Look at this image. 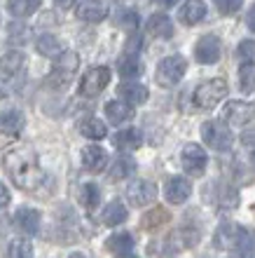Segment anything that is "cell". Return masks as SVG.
Here are the masks:
<instances>
[{"label": "cell", "instance_id": "21", "mask_svg": "<svg viewBox=\"0 0 255 258\" xmlns=\"http://www.w3.org/2000/svg\"><path fill=\"white\" fill-rule=\"evenodd\" d=\"M148 33L159 38V40H168V38H174V21L161 12L152 14L148 19Z\"/></svg>", "mask_w": 255, "mask_h": 258}, {"label": "cell", "instance_id": "25", "mask_svg": "<svg viewBox=\"0 0 255 258\" xmlns=\"http://www.w3.org/2000/svg\"><path fill=\"white\" fill-rule=\"evenodd\" d=\"M80 134L84 139H92V141H101V139L108 136V127L99 117H84L80 122Z\"/></svg>", "mask_w": 255, "mask_h": 258}, {"label": "cell", "instance_id": "23", "mask_svg": "<svg viewBox=\"0 0 255 258\" xmlns=\"http://www.w3.org/2000/svg\"><path fill=\"white\" fill-rule=\"evenodd\" d=\"M127 218H129V211H127V207H124L120 200H113V202H108L106 209H103V214H101L103 225H108V228L122 225L124 221H127Z\"/></svg>", "mask_w": 255, "mask_h": 258}, {"label": "cell", "instance_id": "39", "mask_svg": "<svg viewBox=\"0 0 255 258\" xmlns=\"http://www.w3.org/2000/svg\"><path fill=\"white\" fill-rule=\"evenodd\" d=\"M236 54L241 56L243 61H255V40H241L236 47Z\"/></svg>", "mask_w": 255, "mask_h": 258}, {"label": "cell", "instance_id": "30", "mask_svg": "<svg viewBox=\"0 0 255 258\" xmlns=\"http://www.w3.org/2000/svg\"><path fill=\"white\" fill-rule=\"evenodd\" d=\"M234 251L239 253V258H255V232L250 228H241Z\"/></svg>", "mask_w": 255, "mask_h": 258}, {"label": "cell", "instance_id": "6", "mask_svg": "<svg viewBox=\"0 0 255 258\" xmlns=\"http://www.w3.org/2000/svg\"><path fill=\"white\" fill-rule=\"evenodd\" d=\"M253 120H255V101L232 99L222 108V122L227 124V127H246Z\"/></svg>", "mask_w": 255, "mask_h": 258}, {"label": "cell", "instance_id": "47", "mask_svg": "<svg viewBox=\"0 0 255 258\" xmlns=\"http://www.w3.org/2000/svg\"><path fill=\"white\" fill-rule=\"evenodd\" d=\"M115 3H117V0H115Z\"/></svg>", "mask_w": 255, "mask_h": 258}, {"label": "cell", "instance_id": "3", "mask_svg": "<svg viewBox=\"0 0 255 258\" xmlns=\"http://www.w3.org/2000/svg\"><path fill=\"white\" fill-rule=\"evenodd\" d=\"M188 71V59L181 54H174V56H166L161 59L157 71H154V80L159 87H176L178 82L183 80V75Z\"/></svg>", "mask_w": 255, "mask_h": 258}, {"label": "cell", "instance_id": "31", "mask_svg": "<svg viewBox=\"0 0 255 258\" xmlns=\"http://www.w3.org/2000/svg\"><path fill=\"white\" fill-rule=\"evenodd\" d=\"M136 171V160L131 155H117L113 167H110V176L113 178H127Z\"/></svg>", "mask_w": 255, "mask_h": 258}, {"label": "cell", "instance_id": "24", "mask_svg": "<svg viewBox=\"0 0 255 258\" xmlns=\"http://www.w3.org/2000/svg\"><path fill=\"white\" fill-rule=\"evenodd\" d=\"M117 73L124 80H136L143 75V63L138 61V54H124L122 52L120 61H117Z\"/></svg>", "mask_w": 255, "mask_h": 258}, {"label": "cell", "instance_id": "34", "mask_svg": "<svg viewBox=\"0 0 255 258\" xmlns=\"http://www.w3.org/2000/svg\"><path fill=\"white\" fill-rule=\"evenodd\" d=\"M141 223L145 230H154V228H159L161 223H168V211L164 209V207H154V209H150L148 214L141 218Z\"/></svg>", "mask_w": 255, "mask_h": 258}, {"label": "cell", "instance_id": "32", "mask_svg": "<svg viewBox=\"0 0 255 258\" xmlns=\"http://www.w3.org/2000/svg\"><path fill=\"white\" fill-rule=\"evenodd\" d=\"M101 202V190L96 183H84L80 188V204L84 207V211H94Z\"/></svg>", "mask_w": 255, "mask_h": 258}, {"label": "cell", "instance_id": "45", "mask_svg": "<svg viewBox=\"0 0 255 258\" xmlns=\"http://www.w3.org/2000/svg\"><path fill=\"white\" fill-rule=\"evenodd\" d=\"M68 258H87V256H84V253H70Z\"/></svg>", "mask_w": 255, "mask_h": 258}, {"label": "cell", "instance_id": "13", "mask_svg": "<svg viewBox=\"0 0 255 258\" xmlns=\"http://www.w3.org/2000/svg\"><path fill=\"white\" fill-rule=\"evenodd\" d=\"M239 232H241V225L229 223V221L220 223V225H218V230H215V235H213L215 249H220V251L234 249L236 242H239Z\"/></svg>", "mask_w": 255, "mask_h": 258}, {"label": "cell", "instance_id": "11", "mask_svg": "<svg viewBox=\"0 0 255 258\" xmlns=\"http://www.w3.org/2000/svg\"><path fill=\"white\" fill-rule=\"evenodd\" d=\"M202 239V232L199 228H192V225H181L178 230L171 232L168 237V246L176 249V251H185V249H192L197 246V242Z\"/></svg>", "mask_w": 255, "mask_h": 258}, {"label": "cell", "instance_id": "12", "mask_svg": "<svg viewBox=\"0 0 255 258\" xmlns=\"http://www.w3.org/2000/svg\"><path fill=\"white\" fill-rule=\"evenodd\" d=\"M192 195V183H190L185 176H174L166 181V188H164V197H166L168 204H183L188 202V197Z\"/></svg>", "mask_w": 255, "mask_h": 258}, {"label": "cell", "instance_id": "44", "mask_svg": "<svg viewBox=\"0 0 255 258\" xmlns=\"http://www.w3.org/2000/svg\"><path fill=\"white\" fill-rule=\"evenodd\" d=\"M154 3H157V5H161V7H174L178 0H154Z\"/></svg>", "mask_w": 255, "mask_h": 258}, {"label": "cell", "instance_id": "22", "mask_svg": "<svg viewBox=\"0 0 255 258\" xmlns=\"http://www.w3.org/2000/svg\"><path fill=\"white\" fill-rule=\"evenodd\" d=\"M35 49H38V54L40 56H47V59H59L66 47H63V42L59 38H54L49 33H42L38 40H35Z\"/></svg>", "mask_w": 255, "mask_h": 258}, {"label": "cell", "instance_id": "29", "mask_svg": "<svg viewBox=\"0 0 255 258\" xmlns=\"http://www.w3.org/2000/svg\"><path fill=\"white\" fill-rule=\"evenodd\" d=\"M40 5H42V0H10V3H7V10H10V14L17 17V19H26V17H31L33 12H38Z\"/></svg>", "mask_w": 255, "mask_h": 258}, {"label": "cell", "instance_id": "37", "mask_svg": "<svg viewBox=\"0 0 255 258\" xmlns=\"http://www.w3.org/2000/svg\"><path fill=\"white\" fill-rule=\"evenodd\" d=\"M213 5H215V10H218L222 17H229V14H234V12L241 10L243 0H213Z\"/></svg>", "mask_w": 255, "mask_h": 258}, {"label": "cell", "instance_id": "14", "mask_svg": "<svg viewBox=\"0 0 255 258\" xmlns=\"http://www.w3.org/2000/svg\"><path fill=\"white\" fill-rule=\"evenodd\" d=\"M82 164H84V169H87V171H94V174L103 171L108 167V153H106V148L96 146V143L84 146V150H82Z\"/></svg>", "mask_w": 255, "mask_h": 258}, {"label": "cell", "instance_id": "16", "mask_svg": "<svg viewBox=\"0 0 255 258\" xmlns=\"http://www.w3.org/2000/svg\"><path fill=\"white\" fill-rule=\"evenodd\" d=\"M26 127V117L19 108H7L0 115V132L7 136H17L21 129Z\"/></svg>", "mask_w": 255, "mask_h": 258}, {"label": "cell", "instance_id": "17", "mask_svg": "<svg viewBox=\"0 0 255 258\" xmlns=\"http://www.w3.org/2000/svg\"><path fill=\"white\" fill-rule=\"evenodd\" d=\"M106 17H108V7L103 3H99V0H84L77 7V19L87 21V24H99Z\"/></svg>", "mask_w": 255, "mask_h": 258}, {"label": "cell", "instance_id": "19", "mask_svg": "<svg viewBox=\"0 0 255 258\" xmlns=\"http://www.w3.org/2000/svg\"><path fill=\"white\" fill-rule=\"evenodd\" d=\"M204 17H206V5L202 0H188L178 12V19H181L183 26H197Z\"/></svg>", "mask_w": 255, "mask_h": 258}, {"label": "cell", "instance_id": "9", "mask_svg": "<svg viewBox=\"0 0 255 258\" xmlns=\"http://www.w3.org/2000/svg\"><path fill=\"white\" fill-rule=\"evenodd\" d=\"M222 56V45H220V38L213 33H206L202 35L195 45V59L204 66H211V63H218Z\"/></svg>", "mask_w": 255, "mask_h": 258}, {"label": "cell", "instance_id": "5", "mask_svg": "<svg viewBox=\"0 0 255 258\" xmlns=\"http://www.w3.org/2000/svg\"><path fill=\"white\" fill-rule=\"evenodd\" d=\"M202 139L208 148L218 150V153L229 150L232 148V141H234L229 127L225 122H218V120H208V122L202 124Z\"/></svg>", "mask_w": 255, "mask_h": 258}, {"label": "cell", "instance_id": "28", "mask_svg": "<svg viewBox=\"0 0 255 258\" xmlns=\"http://www.w3.org/2000/svg\"><path fill=\"white\" fill-rule=\"evenodd\" d=\"M24 63H26V56L21 54V52H17V49H12V52H7V54L0 56V73L17 75L21 68H24Z\"/></svg>", "mask_w": 255, "mask_h": 258}, {"label": "cell", "instance_id": "36", "mask_svg": "<svg viewBox=\"0 0 255 258\" xmlns=\"http://www.w3.org/2000/svg\"><path fill=\"white\" fill-rule=\"evenodd\" d=\"M28 35H31V28H28L21 19L7 26V40L12 42V45H26Z\"/></svg>", "mask_w": 255, "mask_h": 258}, {"label": "cell", "instance_id": "1", "mask_svg": "<svg viewBox=\"0 0 255 258\" xmlns=\"http://www.w3.org/2000/svg\"><path fill=\"white\" fill-rule=\"evenodd\" d=\"M5 162V169L12 178V183L21 190H35L42 181V167L40 160H38V153H35L31 146H14L5 153L3 157Z\"/></svg>", "mask_w": 255, "mask_h": 258}, {"label": "cell", "instance_id": "18", "mask_svg": "<svg viewBox=\"0 0 255 258\" xmlns=\"http://www.w3.org/2000/svg\"><path fill=\"white\" fill-rule=\"evenodd\" d=\"M113 143H115V148L136 150V148H141V146H143V132L138 127L120 129L117 134H113Z\"/></svg>", "mask_w": 255, "mask_h": 258}, {"label": "cell", "instance_id": "33", "mask_svg": "<svg viewBox=\"0 0 255 258\" xmlns=\"http://www.w3.org/2000/svg\"><path fill=\"white\" fill-rule=\"evenodd\" d=\"M5 258H33V244L28 239L14 237L10 244H7Z\"/></svg>", "mask_w": 255, "mask_h": 258}, {"label": "cell", "instance_id": "35", "mask_svg": "<svg viewBox=\"0 0 255 258\" xmlns=\"http://www.w3.org/2000/svg\"><path fill=\"white\" fill-rule=\"evenodd\" d=\"M239 87L246 94L255 89V61H243L239 66Z\"/></svg>", "mask_w": 255, "mask_h": 258}, {"label": "cell", "instance_id": "40", "mask_svg": "<svg viewBox=\"0 0 255 258\" xmlns=\"http://www.w3.org/2000/svg\"><path fill=\"white\" fill-rule=\"evenodd\" d=\"M7 202H10V190L5 183H0V209H5Z\"/></svg>", "mask_w": 255, "mask_h": 258}, {"label": "cell", "instance_id": "10", "mask_svg": "<svg viewBox=\"0 0 255 258\" xmlns=\"http://www.w3.org/2000/svg\"><path fill=\"white\" fill-rule=\"evenodd\" d=\"M127 200L134 207H148L157 200V185L145 181V178H136L127 185Z\"/></svg>", "mask_w": 255, "mask_h": 258}, {"label": "cell", "instance_id": "43", "mask_svg": "<svg viewBox=\"0 0 255 258\" xmlns=\"http://www.w3.org/2000/svg\"><path fill=\"white\" fill-rule=\"evenodd\" d=\"M7 94H10V87L5 85V80H0V99H5Z\"/></svg>", "mask_w": 255, "mask_h": 258}, {"label": "cell", "instance_id": "2", "mask_svg": "<svg viewBox=\"0 0 255 258\" xmlns=\"http://www.w3.org/2000/svg\"><path fill=\"white\" fill-rule=\"evenodd\" d=\"M225 94H227V82L222 80V78H213V80L202 82V85L195 89L192 106H195L197 110H211L225 99Z\"/></svg>", "mask_w": 255, "mask_h": 258}, {"label": "cell", "instance_id": "26", "mask_svg": "<svg viewBox=\"0 0 255 258\" xmlns=\"http://www.w3.org/2000/svg\"><path fill=\"white\" fill-rule=\"evenodd\" d=\"M131 115H134V110H131V106H129L127 101H117V99H115V101H108L106 103V117L113 124L127 122Z\"/></svg>", "mask_w": 255, "mask_h": 258}, {"label": "cell", "instance_id": "20", "mask_svg": "<svg viewBox=\"0 0 255 258\" xmlns=\"http://www.w3.org/2000/svg\"><path fill=\"white\" fill-rule=\"evenodd\" d=\"M120 96L122 101H127L129 106H141V103L148 101V87L145 85H141V82H124V85H120Z\"/></svg>", "mask_w": 255, "mask_h": 258}, {"label": "cell", "instance_id": "27", "mask_svg": "<svg viewBox=\"0 0 255 258\" xmlns=\"http://www.w3.org/2000/svg\"><path fill=\"white\" fill-rule=\"evenodd\" d=\"M106 249L108 251L117 253V256H127L134 249V237L129 232H117V235H110L106 239Z\"/></svg>", "mask_w": 255, "mask_h": 258}, {"label": "cell", "instance_id": "8", "mask_svg": "<svg viewBox=\"0 0 255 258\" xmlns=\"http://www.w3.org/2000/svg\"><path fill=\"white\" fill-rule=\"evenodd\" d=\"M181 164L190 176H195V178L204 176V171H206V167H208L206 150H204L199 143H188L181 153Z\"/></svg>", "mask_w": 255, "mask_h": 258}, {"label": "cell", "instance_id": "15", "mask_svg": "<svg viewBox=\"0 0 255 258\" xmlns=\"http://www.w3.org/2000/svg\"><path fill=\"white\" fill-rule=\"evenodd\" d=\"M14 225L19 228L24 235H38L40 232V214L31 207H21L14 214Z\"/></svg>", "mask_w": 255, "mask_h": 258}, {"label": "cell", "instance_id": "42", "mask_svg": "<svg viewBox=\"0 0 255 258\" xmlns=\"http://www.w3.org/2000/svg\"><path fill=\"white\" fill-rule=\"evenodd\" d=\"M56 3V7H61V10H68V7L75 5V0H54Z\"/></svg>", "mask_w": 255, "mask_h": 258}, {"label": "cell", "instance_id": "4", "mask_svg": "<svg viewBox=\"0 0 255 258\" xmlns=\"http://www.w3.org/2000/svg\"><path fill=\"white\" fill-rule=\"evenodd\" d=\"M77 66H80L77 54L66 49L59 59H54V66H52V71H49V75H47V85H49V87H54V89L66 87L68 82L73 80V75H75V71H77Z\"/></svg>", "mask_w": 255, "mask_h": 258}, {"label": "cell", "instance_id": "38", "mask_svg": "<svg viewBox=\"0 0 255 258\" xmlns=\"http://www.w3.org/2000/svg\"><path fill=\"white\" fill-rule=\"evenodd\" d=\"M117 24L120 26H127L131 33L138 31V12L136 10H124V12L117 14Z\"/></svg>", "mask_w": 255, "mask_h": 258}, {"label": "cell", "instance_id": "7", "mask_svg": "<svg viewBox=\"0 0 255 258\" xmlns=\"http://www.w3.org/2000/svg\"><path fill=\"white\" fill-rule=\"evenodd\" d=\"M110 68L108 66H92L87 73L82 75L80 80V94L92 99V96H99L103 89L110 85Z\"/></svg>", "mask_w": 255, "mask_h": 258}, {"label": "cell", "instance_id": "46", "mask_svg": "<svg viewBox=\"0 0 255 258\" xmlns=\"http://www.w3.org/2000/svg\"><path fill=\"white\" fill-rule=\"evenodd\" d=\"M120 258H138V256H131V253H127V256H120Z\"/></svg>", "mask_w": 255, "mask_h": 258}, {"label": "cell", "instance_id": "41", "mask_svg": "<svg viewBox=\"0 0 255 258\" xmlns=\"http://www.w3.org/2000/svg\"><path fill=\"white\" fill-rule=\"evenodd\" d=\"M246 24H248V28L255 33V3L250 5V10H248V17H246Z\"/></svg>", "mask_w": 255, "mask_h": 258}]
</instances>
